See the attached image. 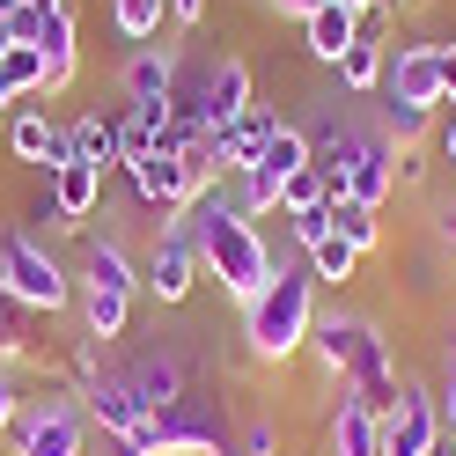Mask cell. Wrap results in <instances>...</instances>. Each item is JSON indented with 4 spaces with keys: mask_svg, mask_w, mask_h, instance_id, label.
Returning a JSON list of instances; mask_svg holds the SVG:
<instances>
[{
    "mask_svg": "<svg viewBox=\"0 0 456 456\" xmlns=\"http://www.w3.org/2000/svg\"><path fill=\"white\" fill-rule=\"evenodd\" d=\"M346 8H361V0H346Z\"/></svg>",
    "mask_w": 456,
    "mask_h": 456,
    "instance_id": "obj_46",
    "label": "cell"
},
{
    "mask_svg": "<svg viewBox=\"0 0 456 456\" xmlns=\"http://www.w3.org/2000/svg\"><path fill=\"white\" fill-rule=\"evenodd\" d=\"M243 317V354L258 368H288L295 354H309V331H317V273L309 265H280L265 280L258 302L236 309Z\"/></svg>",
    "mask_w": 456,
    "mask_h": 456,
    "instance_id": "obj_3",
    "label": "cell"
},
{
    "mask_svg": "<svg viewBox=\"0 0 456 456\" xmlns=\"http://www.w3.org/2000/svg\"><path fill=\"white\" fill-rule=\"evenodd\" d=\"M15 412H22V383H15V368H0V435L15 427Z\"/></svg>",
    "mask_w": 456,
    "mask_h": 456,
    "instance_id": "obj_34",
    "label": "cell"
},
{
    "mask_svg": "<svg viewBox=\"0 0 456 456\" xmlns=\"http://www.w3.org/2000/svg\"><path fill=\"white\" fill-rule=\"evenodd\" d=\"M442 110H456V103H442Z\"/></svg>",
    "mask_w": 456,
    "mask_h": 456,
    "instance_id": "obj_47",
    "label": "cell"
},
{
    "mask_svg": "<svg viewBox=\"0 0 456 456\" xmlns=\"http://www.w3.org/2000/svg\"><path fill=\"white\" fill-rule=\"evenodd\" d=\"M15 8H22V0H0V30H8V22H15Z\"/></svg>",
    "mask_w": 456,
    "mask_h": 456,
    "instance_id": "obj_41",
    "label": "cell"
},
{
    "mask_svg": "<svg viewBox=\"0 0 456 456\" xmlns=\"http://www.w3.org/2000/svg\"><path fill=\"white\" fill-rule=\"evenodd\" d=\"M390 169H397V184H427V155H419V148H397Z\"/></svg>",
    "mask_w": 456,
    "mask_h": 456,
    "instance_id": "obj_35",
    "label": "cell"
},
{
    "mask_svg": "<svg viewBox=\"0 0 456 456\" xmlns=\"http://www.w3.org/2000/svg\"><path fill=\"white\" fill-rule=\"evenodd\" d=\"M81 288H110V295H140V265L118 236H81Z\"/></svg>",
    "mask_w": 456,
    "mask_h": 456,
    "instance_id": "obj_18",
    "label": "cell"
},
{
    "mask_svg": "<svg viewBox=\"0 0 456 456\" xmlns=\"http://www.w3.org/2000/svg\"><path fill=\"white\" fill-rule=\"evenodd\" d=\"M435 155L456 169V110H442V118H435Z\"/></svg>",
    "mask_w": 456,
    "mask_h": 456,
    "instance_id": "obj_36",
    "label": "cell"
},
{
    "mask_svg": "<svg viewBox=\"0 0 456 456\" xmlns=\"http://www.w3.org/2000/svg\"><path fill=\"white\" fill-rule=\"evenodd\" d=\"M110 30L126 45H155L169 30V0H110Z\"/></svg>",
    "mask_w": 456,
    "mask_h": 456,
    "instance_id": "obj_24",
    "label": "cell"
},
{
    "mask_svg": "<svg viewBox=\"0 0 456 456\" xmlns=\"http://www.w3.org/2000/svg\"><path fill=\"white\" fill-rule=\"evenodd\" d=\"M0 442L8 456H89V405L74 383H37L22 390V412Z\"/></svg>",
    "mask_w": 456,
    "mask_h": 456,
    "instance_id": "obj_4",
    "label": "cell"
},
{
    "mask_svg": "<svg viewBox=\"0 0 456 456\" xmlns=\"http://www.w3.org/2000/svg\"><path fill=\"white\" fill-rule=\"evenodd\" d=\"M81 405H89V427L110 442H126L133 456H155V412L140 405V390L118 376V368H103V376L81 390Z\"/></svg>",
    "mask_w": 456,
    "mask_h": 456,
    "instance_id": "obj_7",
    "label": "cell"
},
{
    "mask_svg": "<svg viewBox=\"0 0 456 456\" xmlns=\"http://www.w3.org/2000/svg\"><path fill=\"white\" fill-rule=\"evenodd\" d=\"M449 354H456V331H449Z\"/></svg>",
    "mask_w": 456,
    "mask_h": 456,
    "instance_id": "obj_43",
    "label": "cell"
},
{
    "mask_svg": "<svg viewBox=\"0 0 456 456\" xmlns=\"http://www.w3.org/2000/svg\"><path fill=\"white\" fill-rule=\"evenodd\" d=\"M309 361L324 368V383H338L346 397H361L368 412H390V405H397V390H405V368H397L383 324H376V317H361V309H317Z\"/></svg>",
    "mask_w": 456,
    "mask_h": 456,
    "instance_id": "obj_2",
    "label": "cell"
},
{
    "mask_svg": "<svg viewBox=\"0 0 456 456\" xmlns=\"http://www.w3.org/2000/svg\"><path fill=\"white\" fill-rule=\"evenodd\" d=\"M265 8H280V15H295V22H309V15L324 8V0H265Z\"/></svg>",
    "mask_w": 456,
    "mask_h": 456,
    "instance_id": "obj_40",
    "label": "cell"
},
{
    "mask_svg": "<svg viewBox=\"0 0 456 456\" xmlns=\"http://www.w3.org/2000/svg\"><path fill=\"white\" fill-rule=\"evenodd\" d=\"M250 169H258V177H265L273 191L288 184V177H302V169H309V126H295V118H280V133L265 140V155L250 162Z\"/></svg>",
    "mask_w": 456,
    "mask_h": 456,
    "instance_id": "obj_22",
    "label": "cell"
},
{
    "mask_svg": "<svg viewBox=\"0 0 456 456\" xmlns=\"http://www.w3.org/2000/svg\"><path fill=\"white\" fill-rule=\"evenodd\" d=\"M435 412H442V427L456 435V354L442 361V376H435Z\"/></svg>",
    "mask_w": 456,
    "mask_h": 456,
    "instance_id": "obj_33",
    "label": "cell"
},
{
    "mask_svg": "<svg viewBox=\"0 0 456 456\" xmlns=\"http://www.w3.org/2000/svg\"><path fill=\"white\" fill-rule=\"evenodd\" d=\"M302 52H309L317 67H338V60L354 52V8H346V0H324V8L302 22Z\"/></svg>",
    "mask_w": 456,
    "mask_h": 456,
    "instance_id": "obj_19",
    "label": "cell"
},
{
    "mask_svg": "<svg viewBox=\"0 0 456 456\" xmlns=\"http://www.w3.org/2000/svg\"><path fill=\"white\" fill-rule=\"evenodd\" d=\"M435 243H442V258L456 265V207H435Z\"/></svg>",
    "mask_w": 456,
    "mask_h": 456,
    "instance_id": "obj_37",
    "label": "cell"
},
{
    "mask_svg": "<svg viewBox=\"0 0 456 456\" xmlns=\"http://www.w3.org/2000/svg\"><path fill=\"white\" fill-rule=\"evenodd\" d=\"M390 30H397V0H361L354 8V37L361 45H390Z\"/></svg>",
    "mask_w": 456,
    "mask_h": 456,
    "instance_id": "obj_30",
    "label": "cell"
},
{
    "mask_svg": "<svg viewBox=\"0 0 456 456\" xmlns=\"http://www.w3.org/2000/svg\"><path fill=\"white\" fill-rule=\"evenodd\" d=\"M376 118H383V140H390V148H419V140L435 133V118H442V110H427V103H390V96H376Z\"/></svg>",
    "mask_w": 456,
    "mask_h": 456,
    "instance_id": "obj_26",
    "label": "cell"
},
{
    "mask_svg": "<svg viewBox=\"0 0 456 456\" xmlns=\"http://www.w3.org/2000/svg\"><path fill=\"white\" fill-rule=\"evenodd\" d=\"M8 155L22 162V169H60V162H74V133L60 126V118H45V110H15L8 118Z\"/></svg>",
    "mask_w": 456,
    "mask_h": 456,
    "instance_id": "obj_13",
    "label": "cell"
},
{
    "mask_svg": "<svg viewBox=\"0 0 456 456\" xmlns=\"http://www.w3.org/2000/svg\"><path fill=\"white\" fill-rule=\"evenodd\" d=\"M442 456H456V449H449V442H442Z\"/></svg>",
    "mask_w": 456,
    "mask_h": 456,
    "instance_id": "obj_44",
    "label": "cell"
},
{
    "mask_svg": "<svg viewBox=\"0 0 456 456\" xmlns=\"http://www.w3.org/2000/svg\"><path fill=\"white\" fill-rule=\"evenodd\" d=\"M435 60H442V103H456V37L435 45Z\"/></svg>",
    "mask_w": 456,
    "mask_h": 456,
    "instance_id": "obj_39",
    "label": "cell"
},
{
    "mask_svg": "<svg viewBox=\"0 0 456 456\" xmlns=\"http://www.w3.org/2000/svg\"><path fill=\"white\" fill-rule=\"evenodd\" d=\"M177 74H184L177 45H133L126 67H118V89H126V103H148V96H169V89H177Z\"/></svg>",
    "mask_w": 456,
    "mask_h": 456,
    "instance_id": "obj_16",
    "label": "cell"
},
{
    "mask_svg": "<svg viewBox=\"0 0 456 456\" xmlns=\"http://www.w3.org/2000/svg\"><path fill=\"white\" fill-rule=\"evenodd\" d=\"M52 199H60V214L74 221V236H81V228H89L96 221V207H103V184H110V169H96V162H60V169H52Z\"/></svg>",
    "mask_w": 456,
    "mask_h": 456,
    "instance_id": "obj_17",
    "label": "cell"
},
{
    "mask_svg": "<svg viewBox=\"0 0 456 456\" xmlns=\"http://www.w3.org/2000/svg\"><path fill=\"white\" fill-rule=\"evenodd\" d=\"M214 456H236V449H214Z\"/></svg>",
    "mask_w": 456,
    "mask_h": 456,
    "instance_id": "obj_42",
    "label": "cell"
},
{
    "mask_svg": "<svg viewBox=\"0 0 456 456\" xmlns=\"http://www.w3.org/2000/svg\"><path fill=\"white\" fill-rule=\"evenodd\" d=\"M383 67H390V45H361V37H354V52H346L331 74H338V89H346V96H376V89H383Z\"/></svg>",
    "mask_w": 456,
    "mask_h": 456,
    "instance_id": "obj_25",
    "label": "cell"
},
{
    "mask_svg": "<svg viewBox=\"0 0 456 456\" xmlns=\"http://www.w3.org/2000/svg\"><path fill=\"white\" fill-rule=\"evenodd\" d=\"M0 280H8V295L30 309V317H60L74 309V273L52 258V243L30 236V228H0Z\"/></svg>",
    "mask_w": 456,
    "mask_h": 456,
    "instance_id": "obj_5",
    "label": "cell"
},
{
    "mask_svg": "<svg viewBox=\"0 0 456 456\" xmlns=\"http://www.w3.org/2000/svg\"><path fill=\"white\" fill-rule=\"evenodd\" d=\"M74 309H81V338H96V346L126 338V324H133V295H110V288H81V280H74Z\"/></svg>",
    "mask_w": 456,
    "mask_h": 456,
    "instance_id": "obj_20",
    "label": "cell"
},
{
    "mask_svg": "<svg viewBox=\"0 0 456 456\" xmlns=\"http://www.w3.org/2000/svg\"><path fill=\"white\" fill-rule=\"evenodd\" d=\"M37 52H45V96H60V89H74V74H81V22H74V0L67 8H52V0H37Z\"/></svg>",
    "mask_w": 456,
    "mask_h": 456,
    "instance_id": "obj_12",
    "label": "cell"
},
{
    "mask_svg": "<svg viewBox=\"0 0 456 456\" xmlns=\"http://www.w3.org/2000/svg\"><path fill=\"white\" fill-rule=\"evenodd\" d=\"M118 376L140 390V405H148V412H162V405H177V397L199 390V383H191V361H184L177 346H148V354H133Z\"/></svg>",
    "mask_w": 456,
    "mask_h": 456,
    "instance_id": "obj_11",
    "label": "cell"
},
{
    "mask_svg": "<svg viewBox=\"0 0 456 456\" xmlns=\"http://www.w3.org/2000/svg\"><path fill=\"white\" fill-rule=\"evenodd\" d=\"M37 361V346H30V309H22L15 295H8V280H0V368H30Z\"/></svg>",
    "mask_w": 456,
    "mask_h": 456,
    "instance_id": "obj_23",
    "label": "cell"
},
{
    "mask_svg": "<svg viewBox=\"0 0 456 456\" xmlns=\"http://www.w3.org/2000/svg\"><path fill=\"white\" fill-rule=\"evenodd\" d=\"M302 265L317 273V288H346V280L361 273V250H354V243H346V236H338V228H331V236H324L317 250H309Z\"/></svg>",
    "mask_w": 456,
    "mask_h": 456,
    "instance_id": "obj_28",
    "label": "cell"
},
{
    "mask_svg": "<svg viewBox=\"0 0 456 456\" xmlns=\"http://www.w3.org/2000/svg\"><path fill=\"white\" fill-rule=\"evenodd\" d=\"M236 456H280V419H243V435H236Z\"/></svg>",
    "mask_w": 456,
    "mask_h": 456,
    "instance_id": "obj_32",
    "label": "cell"
},
{
    "mask_svg": "<svg viewBox=\"0 0 456 456\" xmlns=\"http://www.w3.org/2000/svg\"><path fill=\"white\" fill-rule=\"evenodd\" d=\"M376 96L442 110V60H435V45H427V37H405V45H390V67H383V89H376Z\"/></svg>",
    "mask_w": 456,
    "mask_h": 456,
    "instance_id": "obj_10",
    "label": "cell"
},
{
    "mask_svg": "<svg viewBox=\"0 0 456 456\" xmlns=\"http://www.w3.org/2000/svg\"><path fill=\"white\" fill-rule=\"evenodd\" d=\"M309 207H331V177H324L317 162H309L302 177H288V184H280V214H309Z\"/></svg>",
    "mask_w": 456,
    "mask_h": 456,
    "instance_id": "obj_29",
    "label": "cell"
},
{
    "mask_svg": "<svg viewBox=\"0 0 456 456\" xmlns=\"http://www.w3.org/2000/svg\"><path fill=\"white\" fill-rule=\"evenodd\" d=\"M214 449H236V442H228V405H214L207 390L155 412V456H214Z\"/></svg>",
    "mask_w": 456,
    "mask_h": 456,
    "instance_id": "obj_8",
    "label": "cell"
},
{
    "mask_svg": "<svg viewBox=\"0 0 456 456\" xmlns=\"http://www.w3.org/2000/svg\"><path fill=\"white\" fill-rule=\"evenodd\" d=\"M324 456H383V412H368L361 397L338 390V405L324 419Z\"/></svg>",
    "mask_w": 456,
    "mask_h": 456,
    "instance_id": "obj_15",
    "label": "cell"
},
{
    "mask_svg": "<svg viewBox=\"0 0 456 456\" xmlns=\"http://www.w3.org/2000/svg\"><path fill=\"white\" fill-rule=\"evenodd\" d=\"M449 427L435 412V383L405 376V390H397V405L383 412V456H442Z\"/></svg>",
    "mask_w": 456,
    "mask_h": 456,
    "instance_id": "obj_9",
    "label": "cell"
},
{
    "mask_svg": "<svg viewBox=\"0 0 456 456\" xmlns=\"http://www.w3.org/2000/svg\"><path fill=\"white\" fill-rule=\"evenodd\" d=\"M199 243H191V228L184 221H155V243H148V258H140V288H148L162 309H184L199 295Z\"/></svg>",
    "mask_w": 456,
    "mask_h": 456,
    "instance_id": "obj_6",
    "label": "cell"
},
{
    "mask_svg": "<svg viewBox=\"0 0 456 456\" xmlns=\"http://www.w3.org/2000/svg\"><path fill=\"white\" fill-rule=\"evenodd\" d=\"M74 133V155L96 162V169H118L126 162V140H118V110H81V118H67Z\"/></svg>",
    "mask_w": 456,
    "mask_h": 456,
    "instance_id": "obj_21",
    "label": "cell"
},
{
    "mask_svg": "<svg viewBox=\"0 0 456 456\" xmlns=\"http://www.w3.org/2000/svg\"><path fill=\"white\" fill-rule=\"evenodd\" d=\"M169 22H177V30H199V22H207V0H169Z\"/></svg>",
    "mask_w": 456,
    "mask_h": 456,
    "instance_id": "obj_38",
    "label": "cell"
},
{
    "mask_svg": "<svg viewBox=\"0 0 456 456\" xmlns=\"http://www.w3.org/2000/svg\"><path fill=\"white\" fill-rule=\"evenodd\" d=\"M280 221H288V236H295V250H302V258H309V250H317V243L331 236V207H309V214H280Z\"/></svg>",
    "mask_w": 456,
    "mask_h": 456,
    "instance_id": "obj_31",
    "label": "cell"
},
{
    "mask_svg": "<svg viewBox=\"0 0 456 456\" xmlns=\"http://www.w3.org/2000/svg\"><path fill=\"white\" fill-rule=\"evenodd\" d=\"M280 133V110L273 103H250L243 118H228V126H214V155H221V177L228 169H250L265 155V140Z\"/></svg>",
    "mask_w": 456,
    "mask_h": 456,
    "instance_id": "obj_14",
    "label": "cell"
},
{
    "mask_svg": "<svg viewBox=\"0 0 456 456\" xmlns=\"http://www.w3.org/2000/svg\"><path fill=\"white\" fill-rule=\"evenodd\" d=\"M177 221L191 228V243H199V273H207L236 309H243V302H258V295H265V280L288 265V258H273V243L258 236V221L236 214V199H228L221 184L199 199L191 214H177Z\"/></svg>",
    "mask_w": 456,
    "mask_h": 456,
    "instance_id": "obj_1",
    "label": "cell"
},
{
    "mask_svg": "<svg viewBox=\"0 0 456 456\" xmlns=\"http://www.w3.org/2000/svg\"><path fill=\"white\" fill-rule=\"evenodd\" d=\"M52 8H67V0H52Z\"/></svg>",
    "mask_w": 456,
    "mask_h": 456,
    "instance_id": "obj_45",
    "label": "cell"
},
{
    "mask_svg": "<svg viewBox=\"0 0 456 456\" xmlns=\"http://www.w3.org/2000/svg\"><path fill=\"white\" fill-rule=\"evenodd\" d=\"M331 228L361 250V258H376V250H383V214L361 207V199H331Z\"/></svg>",
    "mask_w": 456,
    "mask_h": 456,
    "instance_id": "obj_27",
    "label": "cell"
}]
</instances>
